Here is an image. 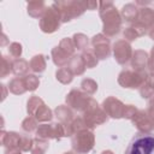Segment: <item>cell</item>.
<instances>
[{
	"instance_id": "cell-1",
	"label": "cell",
	"mask_w": 154,
	"mask_h": 154,
	"mask_svg": "<svg viewBox=\"0 0 154 154\" xmlns=\"http://www.w3.org/2000/svg\"><path fill=\"white\" fill-rule=\"evenodd\" d=\"M99 13L102 20V32L107 37L116 36L122 29V16L112 1H100Z\"/></svg>"
},
{
	"instance_id": "cell-2",
	"label": "cell",
	"mask_w": 154,
	"mask_h": 154,
	"mask_svg": "<svg viewBox=\"0 0 154 154\" xmlns=\"http://www.w3.org/2000/svg\"><path fill=\"white\" fill-rule=\"evenodd\" d=\"M58 12L60 13L61 22L66 23L70 22L72 18L79 17L87 10V2L79 0H66V1H58L53 2Z\"/></svg>"
},
{
	"instance_id": "cell-3",
	"label": "cell",
	"mask_w": 154,
	"mask_h": 154,
	"mask_svg": "<svg viewBox=\"0 0 154 154\" xmlns=\"http://www.w3.org/2000/svg\"><path fill=\"white\" fill-rule=\"evenodd\" d=\"M154 153V135L149 134H138L136 135L124 154H153Z\"/></svg>"
},
{
	"instance_id": "cell-4",
	"label": "cell",
	"mask_w": 154,
	"mask_h": 154,
	"mask_svg": "<svg viewBox=\"0 0 154 154\" xmlns=\"http://www.w3.org/2000/svg\"><path fill=\"white\" fill-rule=\"evenodd\" d=\"M26 112L29 116L34 117L37 122L41 123H47L53 118L52 109L37 95H32L29 97L26 102Z\"/></svg>"
},
{
	"instance_id": "cell-5",
	"label": "cell",
	"mask_w": 154,
	"mask_h": 154,
	"mask_svg": "<svg viewBox=\"0 0 154 154\" xmlns=\"http://www.w3.org/2000/svg\"><path fill=\"white\" fill-rule=\"evenodd\" d=\"M95 144V135L93 130L85 129L73 134L71 137L72 150L77 154H87L89 153Z\"/></svg>"
},
{
	"instance_id": "cell-6",
	"label": "cell",
	"mask_w": 154,
	"mask_h": 154,
	"mask_svg": "<svg viewBox=\"0 0 154 154\" xmlns=\"http://www.w3.org/2000/svg\"><path fill=\"white\" fill-rule=\"evenodd\" d=\"M65 101H66V105L71 109H75L77 112H82V113L85 112L95 102V100L91 96H89L88 94H85L84 91L78 90V89H71L69 91V94L66 95Z\"/></svg>"
},
{
	"instance_id": "cell-7",
	"label": "cell",
	"mask_w": 154,
	"mask_h": 154,
	"mask_svg": "<svg viewBox=\"0 0 154 154\" xmlns=\"http://www.w3.org/2000/svg\"><path fill=\"white\" fill-rule=\"evenodd\" d=\"M148 73L146 71H136V70H123L118 75V83L123 88L136 89L141 88L142 84L147 81Z\"/></svg>"
},
{
	"instance_id": "cell-8",
	"label": "cell",
	"mask_w": 154,
	"mask_h": 154,
	"mask_svg": "<svg viewBox=\"0 0 154 154\" xmlns=\"http://www.w3.org/2000/svg\"><path fill=\"white\" fill-rule=\"evenodd\" d=\"M61 23L63 22H61L60 13L55 8V6L52 4L49 7L46 8L45 14L40 19V29H41L42 32L52 34V32H54L59 29Z\"/></svg>"
},
{
	"instance_id": "cell-9",
	"label": "cell",
	"mask_w": 154,
	"mask_h": 154,
	"mask_svg": "<svg viewBox=\"0 0 154 154\" xmlns=\"http://www.w3.org/2000/svg\"><path fill=\"white\" fill-rule=\"evenodd\" d=\"M87 128L89 130H93L95 129L96 126L103 124L107 122L108 119V116L106 114V112L102 109V107L99 106V103L95 101L85 112H83V116H82Z\"/></svg>"
},
{
	"instance_id": "cell-10",
	"label": "cell",
	"mask_w": 154,
	"mask_h": 154,
	"mask_svg": "<svg viewBox=\"0 0 154 154\" xmlns=\"http://www.w3.org/2000/svg\"><path fill=\"white\" fill-rule=\"evenodd\" d=\"M36 132V137L45 138V140H60L66 137L64 124L61 123H51V124H41L38 125Z\"/></svg>"
},
{
	"instance_id": "cell-11",
	"label": "cell",
	"mask_w": 154,
	"mask_h": 154,
	"mask_svg": "<svg viewBox=\"0 0 154 154\" xmlns=\"http://www.w3.org/2000/svg\"><path fill=\"white\" fill-rule=\"evenodd\" d=\"M90 43L93 46V52L99 60L107 59L111 55V42H109V38L103 34L95 35L91 38Z\"/></svg>"
},
{
	"instance_id": "cell-12",
	"label": "cell",
	"mask_w": 154,
	"mask_h": 154,
	"mask_svg": "<svg viewBox=\"0 0 154 154\" xmlns=\"http://www.w3.org/2000/svg\"><path fill=\"white\" fill-rule=\"evenodd\" d=\"M132 48L131 45L126 40H118L113 45V55L118 64L125 65L132 57Z\"/></svg>"
},
{
	"instance_id": "cell-13",
	"label": "cell",
	"mask_w": 154,
	"mask_h": 154,
	"mask_svg": "<svg viewBox=\"0 0 154 154\" xmlns=\"http://www.w3.org/2000/svg\"><path fill=\"white\" fill-rule=\"evenodd\" d=\"M102 109L106 112V114L113 119H120L123 118L124 114V108L125 105L117 97L114 96H108L103 100L102 105H101Z\"/></svg>"
},
{
	"instance_id": "cell-14",
	"label": "cell",
	"mask_w": 154,
	"mask_h": 154,
	"mask_svg": "<svg viewBox=\"0 0 154 154\" xmlns=\"http://www.w3.org/2000/svg\"><path fill=\"white\" fill-rule=\"evenodd\" d=\"M131 122L141 134H149L154 129L152 119L149 118L147 111H143V109H138L136 114L132 117Z\"/></svg>"
},
{
	"instance_id": "cell-15",
	"label": "cell",
	"mask_w": 154,
	"mask_h": 154,
	"mask_svg": "<svg viewBox=\"0 0 154 154\" xmlns=\"http://www.w3.org/2000/svg\"><path fill=\"white\" fill-rule=\"evenodd\" d=\"M148 65V54L143 49H136L131 57V67L136 71H144Z\"/></svg>"
},
{
	"instance_id": "cell-16",
	"label": "cell",
	"mask_w": 154,
	"mask_h": 154,
	"mask_svg": "<svg viewBox=\"0 0 154 154\" xmlns=\"http://www.w3.org/2000/svg\"><path fill=\"white\" fill-rule=\"evenodd\" d=\"M147 34V29L144 28V26H142L140 23H134V24H131L130 26H128V28H125L124 29V32H123V35H124V37H125V40L128 41V42H131V41H135L136 38H138L140 36H143V35H146Z\"/></svg>"
},
{
	"instance_id": "cell-17",
	"label": "cell",
	"mask_w": 154,
	"mask_h": 154,
	"mask_svg": "<svg viewBox=\"0 0 154 154\" xmlns=\"http://www.w3.org/2000/svg\"><path fill=\"white\" fill-rule=\"evenodd\" d=\"M137 23H140L147 30L152 29L154 26V10L150 8V7H142V8H140Z\"/></svg>"
},
{
	"instance_id": "cell-18",
	"label": "cell",
	"mask_w": 154,
	"mask_h": 154,
	"mask_svg": "<svg viewBox=\"0 0 154 154\" xmlns=\"http://www.w3.org/2000/svg\"><path fill=\"white\" fill-rule=\"evenodd\" d=\"M20 136L16 131H1V144L5 148H18Z\"/></svg>"
},
{
	"instance_id": "cell-19",
	"label": "cell",
	"mask_w": 154,
	"mask_h": 154,
	"mask_svg": "<svg viewBox=\"0 0 154 154\" xmlns=\"http://www.w3.org/2000/svg\"><path fill=\"white\" fill-rule=\"evenodd\" d=\"M138 12H140V8L136 6V4H126L123 6L120 16H122V19H124L125 22L134 24L137 22Z\"/></svg>"
},
{
	"instance_id": "cell-20",
	"label": "cell",
	"mask_w": 154,
	"mask_h": 154,
	"mask_svg": "<svg viewBox=\"0 0 154 154\" xmlns=\"http://www.w3.org/2000/svg\"><path fill=\"white\" fill-rule=\"evenodd\" d=\"M46 8H47V6H46L45 1H42V0L30 1V2H28V5H26L28 14H29L30 17H32V18H40V19H41V17H42V16L45 14V12H46Z\"/></svg>"
},
{
	"instance_id": "cell-21",
	"label": "cell",
	"mask_w": 154,
	"mask_h": 154,
	"mask_svg": "<svg viewBox=\"0 0 154 154\" xmlns=\"http://www.w3.org/2000/svg\"><path fill=\"white\" fill-rule=\"evenodd\" d=\"M67 67L71 70V72L75 75V76H81L84 73L87 66H85V63L83 60V57L82 54H77V55H73L69 64H67Z\"/></svg>"
},
{
	"instance_id": "cell-22",
	"label": "cell",
	"mask_w": 154,
	"mask_h": 154,
	"mask_svg": "<svg viewBox=\"0 0 154 154\" xmlns=\"http://www.w3.org/2000/svg\"><path fill=\"white\" fill-rule=\"evenodd\" d=\"M54 113H55V117L58 118L59 123H61V124H70L75 119L72 109L69 106H65V105L58 106L54 109Z\"/></svg>"
},
{
	"instance_id": "cell-23",
	"label": "cell",
	"mask_w": 154,
	"mask_h": 154,
	"mask_svg": "<svg viewBox=\"0 0 154 154\" xmlns=\"http://www.w3.org/2000/svg\"><path fill=\"white\" fill-rule=\"evenodd\" d=\"M70 59L71 58L64 51H61L59 46H57L52 49V60L58 67H64L66 64H69Z\"/></svg>"
},
{
	"instance_id": "cell-24",
	"label": "cell",
	"mask_w": 154,
	"mask_h": 154,
	"mask_svg": "<svg viewBox=\"0 0 154 154\" xmlns=\"http://www.w3.org/2000/svg\"><path fill=\"white\" fill-rule=\"evenodd\" d=\"M30 70L29 63L25 59H13L12 61V73H14L16 76L19 77H24L28 75V71Z\"/></svg>"
},
{
	"instance_id": "cell-25",
	"label": "cell",
	"mask_w": 154,
	"mask_h": 154,
	"mask_svg": "<svg viewBox=\"0 0 154 154\" xmlns=\"http://www.w3.org/2000/svg\"><path fill=\"white\" fill-rule=\"evenodd\" d=\"M46 65H47L46 64V58H45L43 54H36L29 61L30 70L34 73H42L46 70Z\"/></svg>"
},
{
	"instance_id": "cell-26",
	"label": "cell",
	"mask_w": 154,
	"mask_h": 154,
	"mask_svg": "<svg viewBox=\"0 0 154 154\" xmlns=\"http://www.w3.org/2000/svg\"><path fill=\"white\" fill-rule=\"evenodd\" d=\"M8 90L14 95H22L26 91L23 77H14L8 83Z\"/></svg>"
},
{
	"instance_id": "cell-27",
	"label": "cell",
	"mask_w": 154,
	"mask_h": 154,
	"mask_svg": "<svg viewBox=\"0 0 154 154\" xmlns=\"http://www.w3.org/2000/svg\"><path fill=\"white\" fill-rule=\"evenodd\" d=\"M73 73L71 72V70L67 67V66H64V67H59L55 72V78L61 83V84H69L72 82L73 79Z\"/></svg>"
},
{
	"instance_id": "cell-28",
	"label": "cell",
	"mask_w": 154,
	"mask_h": 154,
	"mask_svg": "<svg viewBox=\"0 0 154 154\" xmlns=\"http://www.w3.org/2000/svg\"><path fill=\"white\" fill-rule=\"evenodd\" d=\"M48 147H49L48 140L40 138V137H35L34 141H32V147H31L30 153H31V154H45V153L47 152Z\"/></svg>"
},
{
	"instance_id": "cell-29",
	"label": "cell",
	"mask_w": 154,
	"mask_h": 154,
	"mask_svg": "<svg viewBox=\"0 0 154 154\" xmlns=\"http://www.w3.org/2000/svg\"><path fill=\"white\" fill-rule=\"evenodd\" d=\"M72 41H73V45L76 47V49L78 51H87L88 48V45H89V40H88V36L82 34V32H78V34H75L72 36Z\"/></svg>"
},
{
	"instance_id": "cell-30",
	"label": "cell",
	"mask_w": 154,
	"mask_h": 154,
	"mask_svg": "<svg viewBox=\"0 0 154 154\" xmlns=\"http://www.w3.org/2000/svg\"><path fill=\"white\" fill-rule=\"evenodd\" d=\"M59 47H60V49L61 51H64L70 58H72L73 55H75V51H76V47H75V45H73V41H72V37H64L60 42H59V45H58Z\"/></svg>"
},
{
	"instance_id": "cell-31",
	"label": "cell",
	"mask_w": 154,
	"mask_h": 154,
	"mask_svg": "<svg viewBox=\"0 0 154 154\" xmlns=\"http://www.w3.org/2000/svg\"><path fill=\"white\" fill-rule=\"evenodd\" d=\"M81 90L88 95H93L97 90V83L91 78H84L81 82Z\"/></svg>"
},
{
	"instance_id": "cell-32",
	"label": "cell",
	"mask_w": 154,
	"mask_h": 154,
	"mask_svg": "<svg viewBox=\"0 0 154 154\" xmlns=\"http://www.w3.org/2000/svg\"><path fill=\"white\" fill-rule=\"evenodd\" d=\"M12 61L13 59H11L10 57L2 55L1 57V67H0V77L5 78L7 75H10L12 72Z\"/></svg>"
},
{
	"instance_id": "cell-33",
	"label": "cell",
	"mask_w": 154,
	"mask_h": 154,
	"mask_svg": "<svg viewBox=\"0 0 154 154\" xmlns=\"http://www.w3.org/2000/svg\"><path fill=\"white\" fill-rule=\"evenodd\" d=\"M23 81H24V84H25V88H26V91H34L37 89L38 84H40V79L36 75H26L23 77Z\"/></svg>"
},
{
	"instance_id": "cell-34",
	"label": "cell",
	"mask_w": 154,
	"mask_h": 154,
	"mask_svg": "<svg viewBox=\"0 0 154 154\" xmlns=\"http://www.w3.org/2000/svg\"><path fill=\"white\" fill-rule=\"evenodd\" d=\"M82 57H83V60H84L85 66H87L88 69L95 67V66L97 65V63H99V59L96 58V55L94 54L93 51H88V49L84 51V52L82 53Z\"/></svg>"
},
{
	"instance_id": "cell-35",
	"label": "cell",
	"mask_w": 154,
	"mask_h": 154,
	"mask_svg": "<svg viewBox=\"0 0 154 154\" xmlns=\"http://www.w3.org/2000/svg\"><path fill=\"white\" fill-rule=\"evenodd\" d=\"M37 123H38V122H37L34 117L29 116V117H26L25 119H23V122H22V130L25 131V132H32V131H36L37 128H38Z\"/></svg>"
},
{
	"instance_id": "cell-36",
	"label": "cell",
	"mask_w": 154,
	"mask_h": 154,
	"mask_svg": "<svg viewBox=\"0 0 154 154\" xmlns=\"http://www.w3.org/2000/svg\"><path fill=\"white\" fill-rule=\"evenodd\" d=\"M23 53V47L19 42H12L8 45V54L12 59H19Z\"/></svg>"
},
{
	"instance_id": "cell-37",
	"label": "cell",
	"mask_w": 154,
	"mask_h": 154,
	"mask_svg": "<svg viewBox=\"0 0 154 154\" xmlns=\"http://www.w3.org/2000/svg\"><path fill=\"white\" fill-rule=\"evenodd\" d=\"M32 141H34V138H31L30 136L22 135V136H20V141H19L18 148H19L22 152H30V150H31V147H32Z\"/></svg>"
},
{
	"instance_id": "cell-38",
	"label": "cell",
	"mask_w": 154,
	"mask_h": 154,
	"mask_svg": "<svg viewBox=\"0 0 154 154\" xmlns=\"http://www.w3.org/2000/svg\"><path fill=\"white\" fill-rule=\"evenodd\" d=\"M140 94H141V96L143 97V99H149V97H152L153 95H154V89L148 84V82L146 81L143 84H142V87L140 88Z\"/></svg>"
},
{
	"instance_id": "cell-39",
	"label": "cell",
	"mask_w": 154,
	"mask_h": 154,
	"mask_svg": "<svg viewBox=\"0 0 154 154\" xmlns=\"http://www.w3.org/2000/svg\"><path fill=\"white\" fill-rule=\"evenodd\" d=\"M137 107L134 106V105H125V108H124V114H123V118L125 119H132V117L136 114L137 112Z\"/></svg>"
},
{
	"instance_id": "cell-40",
	"label": "cell",
	"mask_w": 154,
	"mask_h": 154,
	"mask_svg": "<svg viewBox=\"0 0 154 154\" xmlns=\"http://www.w3.org/2000/svg\"><path fill=\"white\" fill-rule=\"evenodd\" d=\"M147 67L150 70V72H154V46L150 51V55L148 57V65Z\"/></svg>"
},
{
	"instance_id": "cell-41",
	"label": "cell",
	"mask_w": 154,
	"mask_h": 154,
	"mask_svg": "<svg viewBox=\"0 0 154 154\" xmlns=\"http://www.w3.org/2000/svg\"><path fill=\"white\" fill-rule=\"evenodd\" d=\"M4 154H22V150L19 148H5Z\"/></svg>"
},
{
	"instance_id": "cell-42",
	"label": "cell",
	"mask_w": 154,
	"mask_h": 154,
	"mask_svg": "<svg viewBox=\"0 0 154 154\" xmlns=\"http://www.w3.org/2000/svg\"><path fill=\"white\" fill-rule=\"evenodd\" d=\"M87 2V10H95L97 6H99V2L97 1H91V0H89V1H85Z\"/></svg>"
},
{
	"instance_id": "cell-43",
	"label": "cell",
	"mask_w": 154,
	"mask_h": 154,
	"mask_svg": "<svg viewBox=\"0 0 154 154\" xmlns=\"http://www.w3.org/2000/svg\"><path fill=\"white\" fill-rule=\"evenodd\" d=\"M147 82H148V84L154 89V72H150V73H148V78H147Z\"/></svg>"
},
{
	"instance_id": "cell-44",
	"label": "cell",
	"mask_w": 154,
	"mask_h": 154,
	"mask_svg": "<svg viewBox=\"0 0 154 154\" xmlns=\"http://www.w3.org/2000/svg\"><path fill=\"white\" fill-rule=\"evenodd\" d=\"M148 35H149V37L154 41V26L152 28V29H149V31H148Z\"/></svg>"
},
{
	"instance_id": "cell-45",
	"label": "cell",
	"mask_w": 154,
	"mask_h": 154,
	"mask_svg": "<svg viewBox=\"0 0 154 154\" xmlns=\"http://www.w3.org/2000/svg\"><path fill=\"white\" fill-rule=\"evenodd\" d=\"M1 87H2V89H4V94H2V100H5V97H6V87H5L4 84H2Z\"/></svg>"
},
{
	"instance_id": "cell-46",
	"label": "cell",
	"mask_w": 154,
	"mask_h": 154,
	"mask_svg": "<svg viewBox=\"0 0 154 154\" xmlns=\"http://www.w3.org/2000/svg\"><path fill=\"white\" fill-rule=\"evenodd\" d=\"M101 154H114V153H113L112 150H103Z\"/></svg>"
},
{
	"instance_id": "cell-47",
	"label": "cell",
	"mask_w": 154,
	"mask_h": 154,
	"mask_svg": "<svg viewBox=\"0 0 154 154\" xmlns=\"http://www.w3.org/2000/svg\"><path fill=\"white\" fill-rule=\"evenodd\" d=\"M63 154H75L73 152H66V153H63Z\"/></svg>"
}]
</instances>
